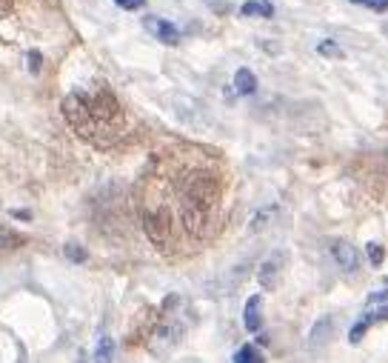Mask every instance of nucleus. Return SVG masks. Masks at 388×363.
Masks as SVG:
<instances>
[{"label": "nucleus", "mask_w": 388, "mask_h": 363, "mask_svg": "<svg viewBox=\"0 0 388 363\" xmlns=\"http://www.w3.org/2000/svg\"><path fill=\"white\" fill-rule=\"evenodd\" d=\"M240 15L243 17H272L274 3H268V0H246V3L240 6Z\"/></svg>", "instance_id": "9d476101"}, {"label": "nucleus", "mask_w": 388, "mask_h": 363, "mask_svg": "<svg viewBox=\"0 0 388 363\" xmlns=\"http://www.w3.org/2000/svg\"><path fill=\"white\" fill-rule=\"evenodd\" d=\"M317 52H320L323 57H343V49H340L334 40H320V43H317Z\"/></svg>", "instance_id": "f3484780"}, {"label": "nucleus", "mask_w": 388, "mask_h": 363, "mask_svg": "<svg viewBox=\"0 0 388 363\" xmlns=\"http://www.w3.org/2000/svg\"><path fill=\"white\" fill-rule=\"evenodd\" d=\"M366 255H368V263L371 266H382V260H385V249H382V244H371L366 246Z\"/></svg>", "instance_id": "2eb2a0df"}, {"label": "nucleus", "mask_w": 388, "mask_h": 363, "mask_svg": "<svg viewBox=\"0 0 388 363\" xmlns=\"http://www.w3.org/2000/svg\"><path fill=\"white\" fill-rule=\"evenodd\" d=\"M66 124L80 140L92 146H111L126 132V112L109 89L98 92H69L61 103Z\"/></svg>", "instance_id": "f257e3e1"}, {"label": "nucleus", "mask_w": 388, "mask_h": 363, "mask_svg": "<svg viewBox=\"0 0 388 363\" xmlns=\"http://www.w3.org/2000/svg\"><path fill=\"white\" fill-rule=\"evenodd\" d=\"M183 304H180V297L177 295H169L166 297V304L160 309V318H157V326H155V343L160 349H174L177 343L183 341L186 335V318H183Z\"/></svg>", "instance_id": "7ed1b4c3"}, {"label": "nucleus", "mask_w": 388, "mask_h": 363, "mask_svg": "<svg viewBox=\"0 0 388 363\" xmlns=\"http://www.w3.org/2000/svg\"><path fill=\"white\" fill-rule=\"evenodd\" d=\"M332 335H334L332 318L317 320V326H314V332H311V346H320V338H323V343H328V341H332Z\"/></svg>", "instance_id": "f8f14e48"}, {"label": "nucleus", "mask_w": 388, "mask_h": 363, "mask_svg": "<svg viewBox=\"0 0 388 363\" xmlns=\"http://www.w3.org/2000/svg\"><path fill=\"white\" fill-rule=\"evenodd\" d=\"M283 269H286V252H274L268 258L260 272H257V281L263 289H277L280 286V278H283Z\"/></svg>", "instance_id": "20e7f679"}, {"label": "nucleus", "mask_w": 388, "mask_h": 363, "mask_svg": "<svg viewBox=\"0 0 388 363\" xmlns=\"http://www.w3.org/2000/svg\"><path fill=\"white\" fill-rule=\"evenodd\" d=\"M98 360H109L111 357V341L106 338V341H100V349H98V355H95Z\"/></svg>", "instance_id": "412c9836"}, {"label": "nucleus", "mask_w": 388, "mask_h": 363, "mask_svg": "<svg viewBox=\"0 0 388 363\" xmlns=\"http://www.w3.org/2000/svg\"><path fill=\"white\" fill-rule=\"evenodd\" d=\"M15 9V0H0V17H9Z\"/></svg>", "instance_id": "4be33fe9"}, {"label": "nucleus", "mask_w": 388, "mask_h": 363, "mask_svg": "<svg viewBox=\"0 0 388 363\" xmlns=\"http://www.w3.org/2000/svg\"><path fill=\"white\" fill-rule=\"evenodd\" d=\"M274 212H277V206H265V209H260V212H257V218L251 221V232H260L268 221L274 218Z\"/></svg>", "instance_id": "4468645a"}, {"label": "nucleus", "mask_w": 388, "mask_h": 363, "mask_svg": "<svg viewBox=\"0 0 388 363\" xmlns=\"http://www.w3.org/2000/svg\"><path fill=\"white\" fill-rule=\"evenodd\" d=\"M231 360H234V363H260L263 355H260V349H254V346H243V349L234 352Z\"/></svg>", "instance_id": "ddd939ff"}, {"label": "nucleus", "mask_w": 388, "mask_h": 363, "mask_svg": "<svg viewBox=\"0 0 388 363\" xmlns=\"http://www.w3.org/2000/svg\"><path fill=\"white\" fill-rule=\"evenodd\" d=\"M223 186L220 177L208 169H192L177 186V215L189 235H208L220 212Z\"/></svg>", "instance_id": "f03ea898"}, {"label": "nucleus", "mask_w": 388, "mask_h": 363, "mask_svg": "<svg viewBox=\"0 0 388 363\" xmlns=\"http://www.w3.org/2000/svg\"><path fill=\"white\" fill-rule=\"evenodd\" d=\"M121 9H129V12H134V9H143L146 6V0H114Z\"/></svg>", "instance_id": "aec40b11"}, {"label": "nucleus", "mask_w": 388, "mask_h": 363, "mask_svg": "<svg viewBox=\"0 0 388 363\" xmlns=\"http://www.w3.org/2000/svg\"><path fill=\"white\" fill-rule=\"evenodd\" d=\"M243 323H246L249 332H260V326H263V297H260V295H251V297L246 300Z\"/></svg>", "instance_id": "1a4fd4ad"}, {"label": "nucleus", "mask_w": 388, "mask_h": 363, "mask_svg": "<svg viewBox=\"0 0 388 363\" xmlns=\"http://www.w3.org/2000/svg\"><path fill=\"white\" fill-rule=\"evenodd\" d=\"M63 252H66V258H69V260H75V263H83V260H86V249H80L77 244H66V249H63Z\"/></svg>", "instance_id": "a211bd4d"}, {"label": "nucleus", "mask_w": 388, "mask_h": 363, "mask_svg": "<svg viewBox=\"0 0 388 363\" xmlns=\"http://www.w3.org/2000/svg\"><path fill=\"white\" fill-rule=\"evenodd\" d=\"M380 320H388V306H385V309H371V312H366V315L357 318V323H354L351 332H348V343L357 346V343L366 338V332H368L374 323H380Z\"/></svg>", "instance_id": "0eeeda50"}, {"label": "nucleus", "mask_w": 388, "mask_h": 363, "mask_svg": "<svg viewBox=\"0 0 388 363\" xmlns=\"http://www.w3.org/2000/svg\"><path fill=\"white\" fill-rule=\"evenodd\" d=\"M332 258L343 272H348V275H354V272L360 269V255H357V249L348 244V240H334L332 244Z\"/></svg>", "instance_id": "423d86ee"}, {"label": "nucleus", "mask_w": 388, "mask_h": 363, "mask_svg": "<svg viewBox=\"0 0 388 363\" xmlns=\"http://www.w3.org/2000/svg\"><path fill=\"white\" fill-rule=\"evenodd\" d=\"M146 29L155 32V38L166 46H177L180 43V29H177L171 20H163V17H146Z\"/></svg>", "instance_id": "6e6552de"}, {"label": "nucleus", "mask_w": 388, "mask_h": 363, "mask_svg": "<svg viewBox=\"0 0 388 363\" xmlns=\"http://www.w3.org/2000/svg\"><path fill=\"white\" fill-rule=\"evenodd\" d=\"M348 3L360 9H371V12H388V0H348Z\"/></svg>", "instance_id": "dca6fc26"}, {"label": "nucleus", "mask_w": 388, "mask_h": 363, "mask_svg": "<svg viewBox=\"0 0 388 363\" xmlns=\"http://www.w3.org/2000/svg\"><path fill=\"white\" fill-rule=\"evenodd\" d=\"M40 64H43V57H40V52L38 49H32V52H29V72H40Z\"/></svg>", "instance_id": "6ab92c4d"}, {"label": "nucleus", "mask_w": 388, "mask_h": 363, "mask_svg": "<svg viewBox=\"0 0 388 363\" xmlns=\"http://www.w3.org/2000/svg\"><path fill=\"white\" fill-rule=\"evenodd\" d=\"M234 89H237V95H254V89H257V77L251 69H237L234 72Z\"/></svg>", "instance_id": "9b49d317"}, {"label": "nucleus", "mask_w": 388, "mask_h": 363, "mask_svg": "<svg viewBox=\"0 0 388 363\" xmlns=\"http://www.w3.org/2000/svg\"><path fill=\"white\" fill-rule=\"evenodd\" d=\"M155 326H157L155 312H152V309H143V312L137 315L132 332L126 335V341H129L132 346H137V343H148V341H152V335H155Z\"/></svg>", "instance_id": "39448f33"}]
</instances>
